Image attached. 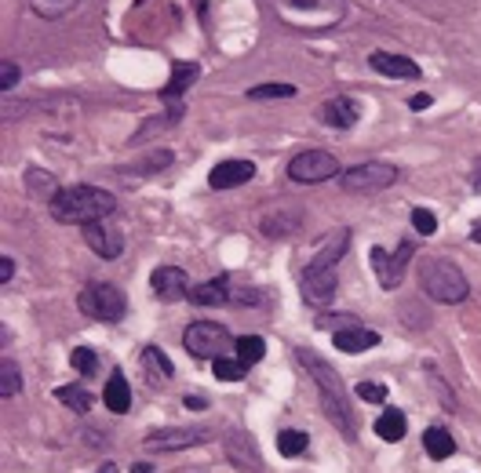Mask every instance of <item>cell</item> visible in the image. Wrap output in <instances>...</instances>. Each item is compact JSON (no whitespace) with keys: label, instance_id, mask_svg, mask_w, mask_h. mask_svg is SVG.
<instances>
[{"label":"cell","instance_id":"obj_1","mask_svg":"<svg viewBox=\"0 0 481 473\" xmlns=\"http://www.w3.org/2000/svg\"><path fill=\"white\" fill-rule=\"evenodd\" d=\"M48 212L62 226H92V223H102L117 212V197L102 186L77 182V186H62L48 200Z\"/></svg>","mask_w":481,"mask_h":473},{"label":"cell","instance_id":"obj_2","mask_svg":"<svg viewBox=\"0 0 481 473\" xmlns=\"http://www.w3.org/2000/svg\"><path fill=\"white\" fill-rule=\"evenodd\" d=\"M296 357H299V364L310 372V379H314V386H317V397H321V408H325V416L332 419V426L347 437V441H354L358 437V423H354V412H351V397H347V386H343V379L335 375V368L328 364V361H321L314 350H307V346H299L296 350Z\"/></svg>","mask_w":481,"mask_h":473},{"label":"cell","instance_id":"obj_3","mask_svg":"<svg viewBox=\"0 0 481 473\" xmlns=\"http://www.w3.org/2000/svg\"><path fill=\"white\" fill-rule=\"evenodd\" d=\"M347 248H351V230H335V233H328L321 244H317V251H314V258L307 262V269H303V299L310 302V306H328L332 299H335V288H339V277H335V262L347 255Z\"/></svg>","mask_w":481,"mask_h":473},{"label":"cell","instance_id":"obj_4","mask_svg":"<svg viewBox=\"0 0 481 473\" xmlns=\"http://www.w3.org/2000/svg\"><path fill=\"white\" fill-rule=\"evenodd\" d=\"M273 15L296 33H328L347 19V0H270Z\"/></svg>","mask_w":481,"mask_h":473},{"label":"cell","instance_id":"obj_5","mask_svg":"<svg viewBox=\"0 0 481 473\" xmlns=\"http://www.w3.org/2000/svg\"><path fill=\"white\" fill-rule=\"evenodd\" d=\"M420 288L431 302H441V306H456L470 295L467 274L445 255H431V258L420 262Z\"/></svg>","mask_w":481,"mask_h":473},{"label":"cell","instance_id":"obj_6","mask_svg":"<svg viewBox=\"0 0 481 473\" xmlns=\"http://www.w3.org/2000/svg\"><path fill=\"white\" fill-rule=\"evenodd\" d=\"M77 310L92 320H102V324H117L124 320L128 313V299L117 285H88L81 295H77Z\"/></svg>","mask_w":481,"mask_h":473},{"label":"cell","instance_id":"obj_7","mask_svg":"<svg viewBox=\"0 0 481 473\" xmlns=\"http://www.w3.org/2000/svg\"><path fill=\"white\" fill-rule=\"evenodd\" d=\"M183 346L186 354L200 357V361H216V357H227V350L234 346L230 331L223 324H212V320H197L183 331Z\"/></svg>","mask_w":481,"mask_h":473},{"label":"cell","instance_id":"obj_8","mask_svg":"<svg viewBox=\"0 0 481 473\" xmlns=\"http://www.w3.org/2000/svg\"><path fill=\"white\" fill-rule=\"evenodd\" d=\"M394 182H397V168L387 161H365L339 171V186L347 193H379V189H390Z\"/></svg>","mask_w":481,"mask_h":473},{"label":"cell","instance_id":"obj_9","mask_svg":"<svg viewBox=\"0 0 481 473\" xmlns=\"http://www.w3.org/2000/svg\"><path fill=\"white\" fill-rule=\"evenodd\" d=\"M339 175V161L328 150H303L289 161V179L299 186H317Z\"/></svg>","mask_w":481,"mask_h":473},{"label":"cell","instance_id":"obj_10","mask_svg":"<svg viewBox=\"0 0 481 473\" xmlns=\"http://www.w3.org/2000/svg\"><path fill=\"white\" fill-rule=\"evenodd\" d=\"M412 255H416V241H401L394 255L379 244L372 248V269H376V281H379L383 292H394L405 281V266H408Z\"/></svg>","mask_w":481,"mask_h":473},{"label":"cell","instance_id":"obj_11","mask_svg":"<svg viewBox=\"0 0 481 473\" xmlns=\"http://www.w3.org/2000/svg\"><path fill=\"white\" fill-rule=\"evenodd\" d=\"M212 437V430L204 426H165V430H154L143 448L147 451H183V448H193V444H204Z\"/></svg>","mask_w":481,"mask_h":473},{"label":"cell","instance_id":"obj_12","mask_svg":"<svg viewBox=\"0 0 481 473\" xmlns=\"http://www.w3.org/2000/svg\"><path fill=\"white\" fill-rule=\"evenodd\" d=\"M317 120H321L325 127L347 131V127H354V124L361 120V102L351 99V95H332V99H325V102L317 106Z\"/></svg>","mask_w":481,"mask_h":473},{"label":"cell","instance_id":"obj_13","mask_svg":"<svg viewBox=\"0 0 481 473\" xmlns=\"http://www.w3.org/2000/svg\"><path fill=\"white\" fill-rule=\"evenodd\" d=\"M369 66L376 74L390 77V81H420L423 70H420V62H412L408 55H397V51H372L369 55Z\"/></svg>","mask_w":481,"mask_h":473},{"label":"cell","instance_id":"obj_14","mask_svg":"<svg viewBox=\"0 0 481 473\" xmlns=\"http://www.w3.org/2000/svg\"><path fill=\"white\" fill-rule=\"evenodd\" d=\"M150 285H154L157 299H165V302L190 299V277H186V269H179V266H157L150 274Z\"/></svg>","mask_w":481,"mask_h":473},{"label":"cell","instance_id":"obj_15","mask_svg":"<svg viewBox=\"0 0 481 473\" xmlns=\"http://www.w3.org/2000/svg\"><path fill=\"white\" fill-rule=\"evenodd\" d=\"M223 448H227V459H230L237 469H245V473L263 469V455H259L252 434H245V430H230V437L223 441Z\"/></svg>","mask_w":481,"mask_h":473},{"label":"cell","instance_id":"obj_16","mask_svg":"<svg viewBox=\"0 0 481 473\" xmlns=\"http://www.w3.org/2000/svg\"><path fill=\"white\" fill-rule=\"evenodd\" d=\"M85 241H88V248H92L99 258H117V255L124 251V237H120V230H117L110 219L85 226Z\"/></svg>","mask_w":481,"mask_h":473},{"label":"cell","instance_id":"obj_17","mask_svg":"<svg viewBox=\"0 0 481 473\" xmlns=\"http://www.w3.org/2000/svg\"><path fill=\"white\" fill-rule=\"evenodd\" d=\"M252 179H255V164L234 157V161H219V164L212 168L209 186H212V189H237V186H245V182H252Z\"/></svg>","mask_w":481,"mask_h":473},{"label":"cell","instance_id":"obj_18","mask_svg":"<svg viewBox=\"0 0 481 473\" xmlns=\"http://www.w3.org/2000/svg\"><path fill=\"white\" fill-rule=\"evenodd\" d=\"M332 343L339 354H365L372 346H379V331L365 328V324H354V328H343V331H332Z\"/></svg>","mask_w":481,"mask_h":473},{"label":"cell","instance_id":"obj_19","mask_svg":"<svg viewBox=\"0 0 481 473\" xmlns=\"http://www.w3.org/2000/svg\"><path fill=\"white\" fill-rule=\"evenodd\" d=\"M102 404H106L113 416H124V412L131 408V382L124 379L120 368L110 372V382H106V390H102Z\"/></svg>","mask_w":481,"mask_h":473},{"label":"cell","instance_id":"obj_20","mask_svg":"<svg viewBox=\"0 0 481 473\" xmlns=\"http://www.w3.org/2000/svg\"><path fill=\"white\" fill-rule=\"evenodd\" d=\"M190 302H197V306H223V302H230V285H227V277H216V281H209V285H197V288L190 292Z\"/></svg>","mask_w":481,"mask_h":473},{"label":"cell","instance_id":"obj_21","mask_svg":"<svg viewBox=\"0 0 481 473\" xmlns=\"http://www.w3.org/2000/svg\"><path fill=\"white\" fill-rule=\"evenodd\" d=\"M299 223H303L299 212H278V215L263 219V233H266L270 241H285V237H292V233L299 230Z\"/></svg>","mask_w":481,"mask_h":473},{"label":"cell","instance_id":"obj_22","mask_svg":"<svg viewBox=\"0 0 481 473\" xmlns=\"http://www.w3.org/2000/svg\"><path fill=\"white\" fill-rule=\"evenodd\" d=\"M423 448H427V455H431L434 462H445V459L456 451V441H452V434H449V430L431 426V430L423 434Z\"/></svg>","mask_w":481,"mask_h":473},{"label":"cell","instance_id":"obj_23","mask_svg":"<svg viewBox=\"0 0 481 473\" xmlns=\"http://www.w3.org/2000/svg\"><path fill=\"white\" fill-rule=\"evenodd\" d=\"M405 434H408V419H405V412L390 408V412H383V416L376 419V437H383V441H401Z\"/></svg>","mask_w":481,"mask_h":473},{"label":"cell","instance_id":"obj_24","mask_svg":"<svg viewBox=\"0 0 481 473\" xmlns=\"http://www.w3.org/2000/svg\"><path fill=\"white\" fill-rule=\"evenodd\" d=\"M234 350H237V361L245 368H255L266 354V343L259 339V335H241V339H234Z\"/></svg>","mask_w":481,"mask_h":473},{"label":"cell","instance_id":"obj_25","mask_svg":"<svg viewBox=\"0 0 481 473\" xmlns=\"http://www.w3.org/2000/svg\"><path fill=\"white\" fill-rule=\"evenodd\" d=\"M26 4H30V12L33 15H40V19H62V15H70L77 4H81V0H26Z\"/></svg>","mask_w":481,"mask_h":473},{"label":"cell","instance_id":"obj_26","mask_svg":"<svg viewBox=\"0 0 481 473\" xmlns=\"http://www.w3.org/2000/svg\"><path fill=\"white\" fill-rule=\"evenodd\" d=\"M197 74H200V70H197L193 62H175V70H172V81H168L165 95H168V99H179V95L197 81Z\"/></svg>","mask_w":481,"mask_h":473},{"label":"cell","instance_id":"obj_27","mask_svg":"<svg viewBox=\"0 0 481 473\" xmlns=\"http://www.w3.org/2000/svg\"><path fill=\"white\" fill-rule=\"evenodd\" d=\"M55 400H62L70 412H77V416H85V412H92V397L81 390V386H58L55 390Z\"/></svg>","mask_w":481,"mask_h":473},{"label":"cell","instance_id":"obj_28","mask_svg":"<svg viewBox=\"0 0 481 473\" xmlns=\"http://www.w3.org/2000/svg\"><path fill=\"white\" fill-rule=\"evenodd\" d=\"M245 372H248V368H245L237 357H216V361H212V375H216L219 382H241Z\"/></svg>","mask_w":481,"mask_h":473},{"label":"cell","instance_id":"obj_29","mask_svg":"<svg viewBox=\"0 0 481 473\" xmlns=\"http://www.w3.org/2000/svg\"><path fill=\"white\" fill-rule=\"evenodd\" d=\"M307 444H310V437H307L303 430H285V434H278V451H281L285 459L303 455V451H307Z\"/></svg>","mask_w":481,"mask_h":473},{"label":"cell","instance_id":"obj_30","mask_svg":"<svg viewBox=\"0 0 481 473\" xmlns=\"http://www.w3.org/2000/svg\"><path fill=\"white\" fill-rule=\"evenodd\" d=\"M19 390H22V375H19L15 361L4 357V361H0V397H15Z\"/></svg>","mask_w":481,"mask_h":473},{"label":"cell","instance_id":"obj_31","mask_svg":"<svg viewBox=\"0 0 481 473\" xmlns=\"http://www.w3.org/2000/svg\"><path fill=\"white\" fill-rule=\"evenodd\" d=\"M299 95V88L296 84H255V88H248V99H296Z\"/></svg>","mask_w":481,"mask_h":473},{"label":"cell","instance_id":"obj_32","mask_svg":"<svg viewBox=\"0 0 481 473\" xmlns=\"http://www.w3.org/2000/svg\"><path fill=\"white\" fill-rule=\"evenodd\" d=\"M70 364H74V372H77V375L92 379V375L99 372V354H95V350H88V346H77V350L70 354Z\"/></svg>","mask_w":481,"mask_h":473},{"label":"cell","instance_id":"obj_33","mask_svg":"<svg viewBox=\"0 0 481 473\" xmlns=\"http://www.w3.org/2000/svg\"><path fill=\"white\" fill-rule=\"evenodd\" d=\"M143 361H147V368H150L154 375H165V379H172V375H175V364L165 357V350H161V346H147V350H143Z\"/></svg>","mask_w":481,"mask_h":473},{"label":"cell","instance_id":"obj_34","mask_svg":"<svg viewBox=\"0 0 481 473\" xmlns=\"http://www.w3.org/2000/svg\"><path fill=\"white\" fill-rule=\"evenodd\" d=\"M19 81H22L19 62H15V58H0V92H4V95H12Z\"/></svg>","mask_w":481,"mask_h":473},{"label":"cell","instance_id":"obj_35","mask_svg":"<svg viewBox=\"0 0 481 473\" xmlns=\"http://www.w3.org/2000/svg\"><path fill=\"white\" fill-rule=\"evenodd\" d=\"M412 230H416L420 237H431L438 230V219L431 208H412Z\"/></svg>","mask_w":481,"mask_h":473},{"label":"cell","instance_id":"obj_36","mask_svg":"<svg viewBox=\"0 0 481 473\" xmlns=\"http://www.w3.org/2000/svg\"><path fill=\"white\" fill-rule=\"evenodd\" d=\"M26 175H30V189H33V193H37V197H40V193H44V197H48V200H51V197H55V193H58V189H55V179H51V175H48V171H37V168H30V171H26Z\"/></svg>","mask_w":481,"mask_h":473},{"label":"cell","instance_id":"obj_37","mask_svg":"<svg viewBox=\"0 0 481 473\" xmlns=\"http://www.w3.org/2000/svg\"><path fill=\"white\" fill-rule=\"evenodd\" d=\"M354 324H361L358 317H351V313H321L317 317V328H325V331H343V328H354Z\"/></svg>","mask_w":481,"mask_h":473},{"label":"cell","instance_id":"obj_38","mask_svg":"<svg viewBox=\"0 0 481 473\" xmlns=\"http://www.w3.org/2000/svg\"><path fill=\"white\" fill-rule=\"evenodd\" d=\"M427 375H431V386H434V393L441 397V404H445L449 412H456V393H449V386H445V379L438 375V368H431V364H427Z\"/></svg>","mask_w":481,"mask_h":473},{"label":"cell","instance_id":"obj_39","mask_svg":"<svg viewBox=\"0 0 481 473\" xmlns=\"http://www.w3.org/2000/svg\"><path fill=\"white\" fill-rule=\"evenodd\" d=\"M358 397L372 400V404H383L387 400V386L383 382H358Z\"/></svg>","mask_w":481,"mask_h":473},{"label":"cell","instance_id":"obj_40","mask_svg":"<svg viewBox=\"0 0 481 473\" xmlns=\"http://www.w3.org/2000/svg\"><path fill=\"white\" fill-rule=\"evenodd\" d=\"M12 277H15V258L4 255L0 258V285H12Z\"/></svg>","mask_w":481,"mask_h":473},{"label":"cell","instance_id":"obj_41","mask_svg":"<svg viewBox=\"0 0 481 473\" xmlns=\"http://www.w3.org/2000/svg\"><path fill=\"white\" fill-rule=\"evenodd\" d=\"M431 102H434L431 95H412V99H408V106H412V109H427Z\"/></svg>","mask_w":481,"mask_h":473},{"label":"cell","instance_id":"obj_42","mask_svg":"<svg viewBox=\"0 0 481 473\" xmlns=\"http://www.w3.org/2000/svg\"><path fill=\"white\" fill-rule=\"evenodd\" d=\"M183 404H186V408H204V397H186Z\"/></svg>","mask_w":481,"mask_h":473},{"label":"cell","instance_id":"obj_43","mask_svg":"<svg viewBox=\"0 0 481 473\" xmlns=\"http://www.w3.org/2000/svg\"><path fill=\"white\" fill-rule=\"evenodd\" d=\"M470 241H474V244H481V223H474V226H470Z\"/></svg>","mask_w":481,"mask_h":473},{"label":"cell","instance_id":"obj_44","mask_svg":"<svg viewBox=\"0 0 481 473\" xmlns=\"http://www.w3.org/2000/svg\"><path fill=\"white\" fill-rule=\"evenodd\" d=\"M131 473H154V469H150V462H135Z\"/></svg>","mask_w":481,"mask_h":473}]
</instances>
